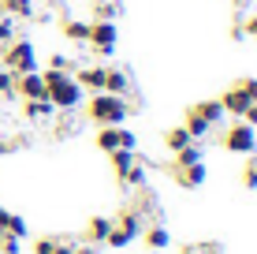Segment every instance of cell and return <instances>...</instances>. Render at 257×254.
Returning <instances> with one entry per match:
<instances>
[{
    "mask_svg": "<svg viewBox=\"0 0 257 254\" xmlns=\"http://www.w3.org/2000/svg\"><path fill=\"white\" fill-rule=\"evenodd\" d=\"M194 112H198V116H205L212 127H220V124H224V116H227V112H224V105H220V98L198 101V105H194Z\"/></svg>",
    "mask_w": 257,
    "mask_h": 254,
    "instance_id": "obj_16",
    "label": "cell"
},
{
    "mask_svg": "<svg viewBox=\"0 0 257 254\" xmlns=\"http://www.w3.org/2000/svg\"><path fill=\"white\" fill-rule=\"evenodd\" d=\"M242 120H246V124H250V127H257V101H250V109L242 112Z\"/></svg>",
    "mask_w": 257,
    "mask_h": 254,
    "instance_id": "obj_32",
    "label": "cell"
},
{
    "mask_svg": "<svg viewBox=\"0 0 257 254\" xmlns=\"http://www.w3.org/2000/svg\"><path fill=\"white\" fill-rule=\"evenodd\" d=\"M75 254H97V247H93V243H86V247H75Z\"/></svg>",
    "mask_w": 257,
    "mask_h": 254,
    "instance_id": "obj_38",
    "label": "cell"
},
{
    "mask_svg": "<svg viewBox=\"0 0 257 254\" xmlns=\"http://www.w3.org/2000/svg\"><path fill=\"white\" fill-rule=\"evenodd\" d=\"M108 232H112V217H90V224H86V239H90L93 247L108 239Z\"/></svg>",
    "mask_w": 257,
    "mask_h": 254,
    "instance_id": "obj_18",
    "label": "cell"
},
{
    "mask_svg": "<svg viewBox=\"0 0 257 254\" xmlns=\"http://www.w3.org/2000/svg\"><path fill=\"white\" fill-rule=\"evenodd\" d=\"M142 239H146L149 250H168L172 247V232H168L164 224H146V228H142Z\"/></svg>",
    "mask_w": 257,
    "mask_h": 254,
    "instance_id": "obj_15",
    "label": "cell"
},
{
    "mask_svg": "<svg viewBox=\"0 0 257 254\" xmlns=\"http://www.w3.org/2000/svg\"><path fill=\"white\" fill-rule=\"evenodd\" d=\"M0 12L12 15V19H34L38 4H34V0H4V8H0Z\"/></svg>",
    "mask_w": 257,
    "mask_h": 254,
    "instance_id": "obj_19",
    "label": "cell"
},
{
    "mask_svg": "<svg viewBox=\"0 0 257 254\" xmlns=\"http://www.w3.org/2000/svg\"><path fill=\"white\" fill-rule=\"evenodd\" d=\"M82 109H86V116L93 120L97 127H116V124H123V120L131 116V101L127 98H119V94H90V98L82 101Z\"/></svg>",
    "mask_w": 257,
    "mask_h": 254,
    "instance_id": "obj_2",
    "label": "cell"
},
{
    "mask_svg": "<svg viewBox=\"0 0 257 254\" xmlns=\"http://www.w3.org/2000/svg\"><path fill=\"white\" fill-rule=\"evenodd\" d=\"M0 67L12 75H23V71H38V52H34V41L30 38H15L0 49Z\"/></svg>",
    "mask_w": 257,
    "mask_h": 254,
    "instance_id": "obj_3",
    "label": "cell"
},
{
    "mask_svg": "<svg viewBox=\"0 0 257 254\" xmlns=\"http://www.w3.org/2000/svg\"><path fill=\"white\" fill-rule=\"evenodd\" d=\"M56 235H45V239H38V243H34V254H52V250H56Z\"/></svg>",
    "mask_w": 257,
    "mask_h": 254,
    "instance_id": "obj_30",
    "label": "cell"
},
{
    "mask_svg": "<svg viewBox=\"0 0 257 254\" xmlns=\"http://www.w3.org/2000/svg\"><path fill=\"white\" fill-rule=\"evenodd\" d=\"M52 254H75V247H67V243L60 239V243H56V250H52Z\"/></svg>",
    "mask_w": 257,
    "mask_h": 254,
    "instance_id": "obj_35",
    "label": "cell"
},
{
    "mask_svg": "<svg viewBox=\"0 0 257 254\" xmlns=\"http://www.w3.org/2000/svg\"><path fill=\"white\" fill-rule=\"evenodd\" d=\"M104 78H108V67H101V64H90V67H78L75 71V82L82 86L86 94H101Z\"/></svg>",
    "mask_w": 257,
    "mask_h": 254,
    "instance_id": "obj_9",
    "label": "cell"
},
{
    "mask_svg": "<svg viewBox=\"0 0 257 254\" xmlns=\"http://www.w3.org/2000/svg\"><path fill=\"white\" fill-rule=\"evenodd\" d=\"M41 78H45V98L56 105V112L82 109L86 90L75 82V71H41Z\"/></svg>",
    "mask_w": 257,
    "mask_h": 254,
    "instance_id": "obj_1",
    "label": "cell"
},
{
    "mask_svg": "<svg viewBox=\"0 0 257 254\" xmlns=\"http://www.w3.org/2000/svg\"><path fill=\"white\" fill-rule=\"evenodd\" d=\"M238 86L250 94V101H257V78H238Z\"/></svg>",
    "mask_w": 257,
    "mask_h": 254,
    "instance_id": "obj_31",
    "label": "cell"
},
{
    "mask_svg": "<svg viewBox=\"0 0 257 254\" xmlns=\"http://www.w3.org/2000/svg\"><path fill=\"white\" fill-rule=\"evenodd\" d=\"M93 142H97V150H101V153H112V150H138V135H135L131 127H123V124L101 127Z\"/></svg>",
    "mask_w": 257,
    "mask_h": 254,
    "instance_id": "obj_7",
    "label": "cell"
},
{
    "mask_svg": "<svg viewBox=\"0 0 257 254\" xmlns=\"http://www.w3.org/2000/svg\"><path fill=\"white\" fill-rule=\"evenodd\" d=\"M15 26H19V19H12V15H4V12H0V45L15 41Z\"/></svg>",
    "mask_w": 257,
    "mask_h": 254,
    "instance_id": "obj_25",
    "label": "cell"
},
{
    "mask_svg": "<svg viewBox=\"0 0 257 254\" xmlns=\"http://www.w3.org/2000/svg\"><path fill=\"white\" fill-rule=\"evenodd\" d=\"M183 127L190 131V138H194V142H205V138L212 135V124H209L205 116H198V112H194V105H190L187 112H183Z\"/></svg>",
    "mask_w": 257,
    "mask_h": 254,
    "instance_id": "obj_14",
    "label": "cell"
},
{
    "mask_svg": "<svg viewBox=\"0 0 257 254\" xmlns=\"http://www.w3.org/2000/svg\"><path fill=\"white\" fill-rule=\"evenodd\" d=\"M235 4H238V8H242V4H246V0H235Z\"/></svg>",
    "mask_w": 257,
    "mask_h": 254,
    "instance_id": "obj_39",
    "label": "cell"
},
{
    "mask_svg": "<svg viewBox=\"0 0 257 254\" xmlns=\"http://www.w3.org/2000/svg\"><path fill=\"white\" fill-rule=\"evenodd\" d=\"M220 105H224V112H227V116H231V120H242V112L250 109V94H246L242 86L235 82L231 90H227L224 98H220Z\"/></svg>",
    "mask_w": 257,
    "mask_h": 254,
    "instance_id": "obj_12",
    "label": "cell"
},
{
    "mask_svg": "<svg viewBox=\"0 0 257 254\" xmlns=\"http://www.w3.org/2000/svg\"><path fill=\"white\" fill-rule=\"evenodd\" d=\"M242 26H246V38H253V41H257V15H250V19H242Z\"/></svg>",
    "mask_w": 257,
    "mask_h": 254,
    "instance_id": "obj_33",
    "label": "cell"
},
{
    "mask_svg": "<svg viewBox=\"0 0 257 254\" xmlns=\"http://www.w3.org/2000/svg\"><path fill=\"white\" fill-rule=\"evenodd\" d=\"M8 217H12V209H4V206H0V232H4V224H8Z\"/></svg>",
    "mask_w": 257,
    "mask_h": 254,
    "instance_id": "obj_37",
    "label": "cell"
},
{
    "mask_svg": "<svg viewBox=\"0 0 257 254\" xmlns=\"http://www.w3.org/2000/svg\"><path fill=\"white\" fill-rule=\"evenodd\" d=\"M23 116L30 120V124H45V120H56L60 112L49 98H30V101H23Z\"/></svg>",
    "mask_w": 257,
    "mask_h": 254,
    "instance_id": "obj_11",
    "label": "cell"
},
{
    "mask_svg": "<svg viewBox=\"0 0 257 254\" xmlns=\"http://www.w3.org/2000/svg\"><path fill=\"white\" fill-rule=\"evenodd\" d=\"M49 71H71V56L67 52H52L49 56Z\"/></svg>",
    "mask_w": 257,
    "mask_h": 254,
    "instance_id": "obj_28",
    "label": "cell"
},
{
    "mask_svg": "<svg viewBox=\"0 0 257 254\" xmlns=\"http://www.w3.org/2000/svg\"><path fill=\"white\" fill-rule=\"evenodd\" d=\"M23 250V239H15V235L0 232V254H19Z\"/></svg>",
    "mask_w": 257,
    "mask_h": 254,
    "instance_id": "obj_27",
    "label": "cell"
},
{
    "mask_svg": "<svg viewBox=\"0 0 257 254\" xmlns=\"http://www.w3.org/2000/svg\"><path fill=\"white\" fill-rule=\"evenodd\" d=\"M172 180L179 183L183 191H198V187H205L209 168H205V161H198V164H179V168L172 164Z\"/></svg>",
    "mask_w": 257,
    "mask_h": 254,
    "instance_id": "obj_8",
    "label": "cell"
},
{
    "mask_svg": "<svg viewBox=\"0 0 257 254\" xmlns=\"http://www.w3.org/2000/svg\"><path fill=\"white\" fill-rule=\"evenodd\" d=\"M119 183H123V187H146V164L135 161V164L119 176Z\"/></svg>",
    "mask_w": 257,
    "mask_h": 254,
    "instance_id": "obj_22",
    "label": "cell"
},
{
    "mask_svg": "<svg viewBox=\"0 0 257 254\" xmlns=\"http://www.w3.org/2000/svg\"><path fill=\"white\" fill-rule=\"evenodd\" d=\"M194 142V138H190V131L187 127H172V131H164V146H168V150H172V153H179L183 150V146H190Z\"/></svg>",
    "mask_w": 257,
    "mask_h": 254,
    "instance_id": "obj_20",
    "label": "cell"
},
{
    "mask_svg": "<svg viewBox=\"0 0 257 254\" xmlns=\"http://www.w3.org/2000/svg\"><path fill=\"white\" fill-rule=\"evenodd\" d=\"M224 150L227 153H235V157H250L253 150H257V127H250L246 120H235L231 127L224 131Z\"/></svg>",
    "mask_w": 257,
    "mask_h": 254,
    "instance_id": "obj_5",
    "label": "cell"
},
{
    "mask_svg": "<svg viewBox=\"0 0 257 254\" xmlns=\"http://www.w3.org/2000/svg\"><path fill=\"white\" fill-rule=\"evenodd\" d=\"M90 45L97 49V56H116V45H119L116 19H90Z\"/></svg>",
    "mask_w": 257,
    "mask_h": 254,
    "instance_id": "obj_6",
    "label": "cell"
},
{
    "mask_svg": "<svg viewBox=\"0 0 257 254\" xmlns=\"http://www.w3.org/2000/svg\"><path fill=\"white\" fill-rule=\"evenodd\" d=\"M142 228H146V221L135 213V209H127V213H119L116 221H112V232H108V247H116V250H123V247H131V243L142 235Z\"/></svg>",
    "mask_w": 257,
    "mask_h": 254,
    "instance_id": "obj_4",
    "label": "cell"
},
{
    "mask_svg": "<svg viewBox=\"0 0 257 254\" xmlns=\"http://www.w3.org/2000/svg\"><path fill=\"white\" fill-rule=\"evenodd\" d=\"M242 187H246V191H257V161H250V164L242 168Z\"/></svg>",
    "mask_w": 257,
    "mask_h": 254,
    "instance_id": "obj_29",
    "label": "cell"
},
{
    "mask_svg": "<svg viewBox=\"0 0 257 254\" xmlns=\"http://www.w3.org/2000/svg\"><path fill=\"white\" fill-rule=\"evenodd\" d=\"M4 232L15 235V239H26V235H30V224H26V217L12 213V217H8V224H4Z\"/></svg>",
    "mask_w": 257,
    "mask_h": 254,
    "instance_id": "obj_24",
    "label": "cell"
},
{
    "mask_svg": "<svg viewBox=\"0 0 257 254\" xmlns=\"http://www.w3.org/2000/svg\"><path fill=\"white\" fill-rule=\"evenodd\" d=\"M108 161H112V168H116V176H123V172H127L131 164L138 161V157H135V150H112Z\"/></svg>",
    "mask_w": 257,
    "mask_h": 254,
    "instance_id": "obj_23",
    "label": "cell"
},
{
    "mask_svg": "<svg viewBox=\"0 0 257 254\" xmlns=\"http://www.w3.org/2000/svg\"><path fill=\"white\" fill-rule=\"evenodd\" d=\"M8 98H15V75L0 67V101H8Z\"/></svg>",
    "mask_w": 257,
    "mask_h": 254,
    "instance_id": "obj_26",
    "label": "cell"
},
{
    "mask_svg": "<svg viewBox=\"0 0 257 254\" xmlns=\"http://www.w3.org/2000/svg\"><path fill=\"white\" fill-rule=\"evenodd\" d=\"M187 254H194V250H187Z\"/></svg>",
    "mask_w": 257,
    "mask_h": 254,
    "instance_id": "obj_40",
    "label": "cell"
},
{
    "mask_svg": "<svg viewBox=\"0 0 257 254\" xmlns=\"http://www.w3.org/2000/svg\"><path fill=\"white\" fill-rule=\"evenodd\" d=\"M15 94H19L23 101L45 98V78H41V71H23V75H15Z\"/></svg>",
    "mask_w": 257,
    "mask_h": 254,
    "instance_id": "obj_10",
    "label": "cell"
},
{
    "mask_svg": "<svg viewBox=\"0 0 257 254\" xmlns=\"http://www.w3.org/2000/svg\"><path fill=\"white\" fill-rule=\"evenodd\" d=\"M104 94H119V98H127L131 94V75L119 71V67H108V78H104Z\"/></svg>",
    "mask_w": 257,
    "mask_h": 254,
    "instance_id": "obj_17",
    "label": "cell"
},
{
    "mask_svg": "<svg viewBox=\"0 0 257 254\" xmlns=\"http://www.w3.org/2000/svg\"><path fill=\"white\" fill-rule=\"evenodd\" d=\"M246 38V26H242V19H235V26H231V41H242Z\"/></svg>",
    "mask_w": 257,
    "mask_h": 254,
    "instance_id": "obj_34",
    "label": "cell"
},
{
    "mask_svg": "<svg viewBox=\"0 0 257 254\" xmlns=\"http://www.w3.org/2000/svg\"><path fill=\"white\" fill-rule=\"evenodd\" d=\"M198 161H205V146L201 142H190V146H183V150L175 153V168H179V164H198Z\"/></svg>",
    "mask_w": 257,
    "mask_h": 254,
    "instance_id": "obj_21",
    "label": "cell"
},
{
    "mask_svg": "<svg viewBox=\"0 0 257 254\" xmlns=\"http://www.w3.org/2000/svg\"><path fill=\"white\" fill-rule=\"evenodd\" d=\"M60 34L71 45H90V19H60Z\"/></svg>",
    "mask_w": 257,
    "mask_h": 254,
    "instance_id": "obj_13",
    "label": "cell"
},
{
    "mask_svg": "<svg viewBox=\"0 0 257 254\" xmlns=\"http://www.w3.org/2000/svg\"><path fill=\"white\" fill-rule=\"evenodd\" d=\"M15 150V142H8V138H0V157H4V153H12Z\"/></svg>",
    "mask_w": 257,
    "mask_h": 254,
    "instance_id": "obj_36",
    "label": "cell"
}]
</instances>
